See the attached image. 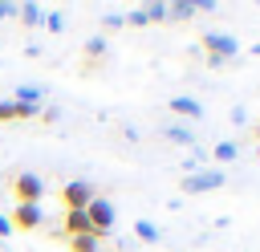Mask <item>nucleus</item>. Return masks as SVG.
<instances>
[{"instance_id":"obj_1","label":"nucleus","mask_w":260,"mask_h":252,"mask_svg":"<svg viewBox=\"0 0 260 252\" xmlns=\"http://www.w3.org/2000/svg\"><path fill=\"white\" fill-rule=\"evenodd\" d=\"M85 215H89V232H93L98 240H106V236H110V228H114V203H110V199H102V195H93V199H89V207H85Z\"/></svg>"},{"instance_id":"obj_2","label":"nucleus","mask_w":260,"mask_h":252,"mask_svg":"<svg viewBox=\"0 0 260 252\" xmlns=\"http://www.w3.org/2000/svg\"><path fill=\"white\" fill-rule=\"evenodd\" d=\"M228 179H223V171L215 167V171H191V175H183V183H179V191L183 195H203V191H215V187H223Z\"/></svg>"},{"instance_id":"obj_3","label":"nucleus","mask_w":260,"mask_h":252,"mask_svg":"<svg viewBox=\"0 0 260 252\" xmlns=\"http://www.w3.org/2000/svg\"><path fill=\"white\" fill-rule=\"evenodd\" d=\"M199 45L207 49V61H228V57L240 53V41H236L232 33H203Z\"/></svg>"},{"instance_id":"obj_4","label":"nucleus","mask_w":260,"mask_h":252,"mask_svg":"<svg viewBox=\"0 0 260 252\" xmlns=\"http://www.w3.org/2000/svg\"><path fill=\"white\" fill-rule=\"evenodd\" d=\"M12 191H16V203H41L45 179H41L37 171H20V175L12 179Z\"/></svg>"},{"instance_id":"obj_5","label":"nucleus","mask_w":260,"mask_h":252,"mask_svg":"<svg viewBox=\"0 0 260 252\" xmlns=\"http://www.w3.org/2000/svg\"><path fill=\"white\" fill-rule=\"evenodd\" d=\"M93 195H98V191H93L85 179H73V183L61 187V207H65V211H85Z\"/></svg>"},{"instance_id":"obj_6","label":"nucleus","mask_w":260,"mask_h":252,"mask_svg":"<svg viewBox=\"0 0 260 252\" xmlns=\"http://www.w3.org/2000/svg\"><path fill=\"white\" fill-rule=\"evenodd\" d=\"M8 219H12V228L32 232V228H41V224H45V211H41V203H16V211H12Z\"/></svg>"},{"instance_id":"obj_7","label":"nucleus","mask_w":260,"mask_h":252,"mask_svg":"<svg viewBox=\"0 0 260 252\" xmlns=\"http://www.w3.org/2000/svg\"><path fill=\"white\" fill-rule=\"evenodd\" d=\"M167 106H171V114H183V118H203V102H195V98H171Z\"/></svg>"},{"instance_id":"obj_8","label":"nucleus","mask_w":260,"mask_h":252,"mask_svg":"<svg viewBox=\"0 0 260 252\" xmlns=\"http://www.w3.org/2000/svg\"><path fill=\"white\" fill-rule=\"evenodd\" d=\"M16 16H20V24H24V28H37V24H45V8H41L37 0H32V4H20V8H16Z\"/></svg>"},{"instance_id":"obj_9","label":"nucleus","mask_w":260,"mask_h":252,"mask_svg":"<svg viewBox=\"0 0 260 252\" xmlns=\"http://www.w3.org/2000/svg\"><path fill=\"white\" fill-rule=\"evenodd\" d=\"M41 85H16V93H12V102H20V106H37L41 110Z\"/></svg>"},{"instance_id":"obj_10","label":"nucleus","mask_w":260,"mask_h":252,"mask_svg":"<svg viewBox=\"0 0 260 252\" xmlns=\"http://www.w3.org/2000/svg\"><path fill=\"white\" fill-rule=\"evenodd\" d=\"M162 138L167 142H179V146H195V134L187 126H162Z\"/></svg>"},{"instance_id":"obj_11","label":"nucleus","mask_w":260,"mask_h":252,"mask_svg":"<svg viewBox=\"0 0 260 252\" xmlns=\"http://www.w3.org/2000/svg\"><path fill=\"white\" fill-rule=\"evenodd\" d=\"M167 16L171 20H191L195 16V4L191 0H175V4H167Z\"/></svg>"},{"instance_id":"obj_12","label":"nucleus","mask_w":260,"mask_h":252,"mask_svg":"<svg viewBox=\"0 0 260 252\" xmlns=\"http://www.w3.org/2000/svg\"><path fill=\"white\" fill-rule=\"evenodd\" d=\"M236 154H240V146H236L232 138H223V142H215V150H211V159H215V163H232Z\"/></svg>"},{"instance_id":"obj_13","label":"nucleus","mask_w":260,"mask_h":252,"mask_svg":"<svg viewBox=\"0 0 260 252\" xmlns=\"http://www.w3.org/2000/svg\"><path fill=\"white\" fill-rule=\"evenodd\" d=\"M98 244H102V240H98L93 232H85V236H69V248H73V252H98Z\"/></svg>"},{"instance_id":"obj_14","label":"nucleus","mask_w":260,"mask_h":252,"mask_svg":"<svg viewBox=\"0 0 260 252\" xmlns=\"http://www.w3.org/2000/svg\"><path fill=\"white\" fill-rule=\"evenodd\" d=\"M134 236H138L142 244H158V228H154L150 219H138V224H134Z\"/></svg>"},{"instance_id":"obj_15","label":"nucleus","mask_w":260,"mask_h":252,"mask_svg":"<svg viewBox=\"0 0 260 252\" xmlns=\"http://www.w3.org/2000/svg\"><path fill=\"white\" fill-rule=\"evenodd\" d=\"M102 53H106V37H89L85 41V61H102Z\"/></svg>"},{"instance_id":"obj_16","label":"nucleus","mask_w":260,"mask_h":252,"mask_svg":"<svg viewBox=\"0 0 260 252\" xmlns=\"http://www.w3.org/2000/svg\"><path fill=\"white\" fill-rule=\"evenodd\" d=\"M146 20H150V24H154V20H158V24L171 20V16H167V4H146Z\"/></svg>"},{"instance_id":"obj_17","label":"nucleus","mask_w":260,"mask_h":252,"mask_svg":"<svg viewBox=\"0 0 260 252\" xmlns=\"http://www.w3.org/2000/svg\"><path fill=\"white\" fill-rule=\"evenodd\" d=\"M203 163H207V154H203V150H195L191 159H183V171H187V175H191V171H203Z\"/></svg>"},{"instance_id":"obj_18","label":"nucleus","mask_w":260,"mask_h":252,"mask_svg":"<svg viewBox=\"0 0 260 252\" xmlns=\"http://www.w3.org/2000/svg\"><path fill=\"white\" fill-rule=\"evenodd\" d=\"M126 24H134V28H142V24H150V20H146V8H130V16H126Z\"/></svg>"},{"instance_id":"obj_19","label":"nucleus","mask_w":260,"mask_h":252,"mask_svg":"<svg viewBox=\"0 0 260 252\" xmlns=\"http://www.w3.org/2000/svg\"><path fill=\"white\" fill-rule=\"evenodd\" d=\"M45 24H49V33H61V28H65V12H49Z\"/></svg>"},{"instance_id":"obj_20","label":"nucleus","mask_w":260,"mask_h":252,"mask_svg":"<svg viewBox=\"0 0 260 252\" xmlns=\"http://www.w3.org/2000/svg\"><path fill=\"white\" fill-rule=\"evenodd\" d=\"M102 24H106V28H122V24H126V16H118V12H110V16H102Z\"/></svg>"},{"instance_id":"obj_21","label":"nucleus","mask_w":260,"mask_h":252,"mask_svg":"<svg viewBox=\"0 0 260 252\" xmlns=\"http://www.w3.org/2000/svg\"><path fill=\"white\" fill-rule=\"evenodd\" d=\"M37 118H41V122H57V118H61V110H57V106H45Z\"/></svg>"},{"instance_id":"obj_22","label":"nucleus","mask_w":260,"mask_h":252,"mask_svg":"<svg viewBox=\"0 0 260 252\" xmlns=\"http://www.w3.org/2000/svg\"><path fill=\"white\" fill-rule=\"evenodd\" d=\"M16 8H20V4H8V0H0V20H8V16H16Z\"/></svg>"},{"instance_id":"obj_23","label":"nucleus","mask_w":260,"mask_h":252,"mask_svg":"<svg viewBox=\"0 0 260 252\" xmlns=\"http://www.w3.org/2000/svg\"><path fill=\"white\" fill-rule=\"evenodd\" d=\"M232 122H236V126H244V122H248V110H244V106H236V110H232Z\"/></svg>"},{"instance_id":"obj_24","label":"nucleus","mask_w":260,"mask_h":252,"mask_svg":"<svg viewBox=\"0 0 260 252\" xmlns=\"http://www.w3.org/2000/svg\"><path fill=\"white\" fill-rule=\"evenodd\" d=\"M12 232H16V228H12V219H8V215H0V236H12Z\"/></svg>"},{"instance_id":"obj_25","label":"nucleus","mask_w":260,"mask_h":252,"mask_svg":"<svg viewBox=\"0 0 260 252\" xmlns=\"http://www.w3.org/2000/svg\"><path fill=\"white\" fill-rule=\"evenodd\" d=\"M256 142H260V126H256Z\"/></svg>"},{"instance_id":"obj_26","label":"nucleus","mask_w":260,"mask_h":252,"mask_svg":"<svg viewBox=\"0 0 260 252\" xmlns=\"http://www.w3.org/2000/svg\"><path fill=\"white\" fill-rule=\"evenodd\" d=\"M256 146H260V142H256Z\"/></svg>"}]
</instances>
